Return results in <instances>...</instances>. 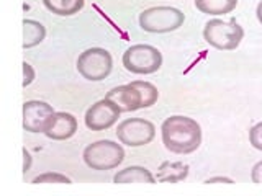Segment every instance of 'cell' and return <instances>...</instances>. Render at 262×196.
I'll return each instance as SVG.
<instances>
[{
	"label": "cell",
	"mask_w": 262,
	"mask_h": 196,
	"mask_svg": "<svg viewBox=\"0 0 262 196\" xmlns=\"http://www.w3.org/2000/svg\"><path fill=\"white\" fill-rule=\"evenodd\" d=\"M106 98H110L115 103L118 105V108L121 113H129V111H136L143 108V96L141 92L133 85V84H126V85H118L113 87L110 92H106Z\"/></svg>",
	"instance_id": "30bf717a"
},
{
	"label": "cell",
	"mask_w": 262,
	"mask_h": 196,
	"mask_svg": "<svg viewBox=\"0 0 262 196\" xmlns=\"http://www.w3.org/2000/svg\"><path fill=\"white\" fill-rule=\"evenodd\" d=\"M46 38V28L43 23L36 20L25 18L23 20V49H31L43 43Z\"/></svg>",
	"instance_id": "5bb4252c"
},
{
	"label": "cell",
	"mask_w": 262,
	"mask_h": 196,
	"mask_svg": "<svg viewBox=\"0 0 262 196\" xmlns=\"http://www.w3.org/2000/svg\"><path fill=\"white\" fill-rule=\"evenodd\" d=\"M256 15H257V20H259V23L262 24V0L257 4V8H256Z\"/></svg>",
	"instance_id": "cb8c5ba5"
},
{
	"label": "cell",
	"mask_w": 262,
	"mask_h": 196,
	"mask_svg": "<svg viewBox=\"0 0 262 196\" xmlns=\"http://www.w3.org/2000/svg\"><path fill=\"white\" fill-rule=\"evenodd\" d=\"M205 183H207V185H210V183H228V185H231L234 182L231 178H228V177H211V178L205 180Z\"/></svg>",
	"instance_id": "7402d4cb"
},
{
	"label": "cell",
	"mask_w": 262,
	"mask_h": 196,
	"mask_svg": "<svg viewBox=\"0 0 262 196\" xmlns=\"http://www.w3.org/2000/svg\"><path fill=\"white\" fill-rule=\"evenodd\" d=\"M56 111L46 102L30 100L23 103V129L28 133H45Z\"/></svg>",
	"instance_id": "9c48e42d"
},
{
	"label": "cell",
	"mask_w": 262,
	"mask_h": 196,
	"mask_svg": "<svg viewBox=\"0 0 262 196\" xmlns=\"http://www.w3.org/2000/svg\"><path fill=\"white\" fill-rule=\"evenodd\" d=\"M138 21L146 33H170L182 27L185 15L176 7H151L139 13Z\"/></svg>",
	"instance_id": "3957f363"
},
{
	"label": "cell",
	"mask_w": 262,
	"mask_h": 196,
	"mask_svg": "<svg viewBox=\"0 0 262 196\" xmlns=\"http://www.w3.org/2000/svg\"><path fill=\"white\" fill-rule=\"evenodd\" d=\"M33 183L35 185H39V183H66V185H71L72 180L69 177L62 175V174H57V172H46V174H41V175L33 178Z\"/></svg>",
	"instance_id": "ac0fdd59"
},
{
	"label": "cell",
	"mask_w": 262,
	"mask_h": 196,
	"mask_svg": "<svg viewBox=\"0 0 262 196\" xmlns=\"http://www.w3.org/2000/svg\"><path fill=\"white\" fill-rule=\"evenodd\" d=\"M161 134L166 149L174 154H192L202 144L200 125L184 114H174L164 119Z\"/></svg>",
	"instance_id": "6da1fadb"
},
{
	"label": "cell",
	"mask_w": 262,
	"mask_h": 196,
	"mask_svg": "<svg viewBox=\"0 0 262 196\" xmlns=\"http://www.w3.org/2000/svg\"><path fill=\"white\" fill-rule=\"evenodd\" d=\"M251 180H252V183L262 185V160H259L256 165L252 167V170H251Z\"/></svg>",
	"instance_id": "44dd1931"
},
{
	"label": "cell",
	"mask_w": 262,
	"mask_h": 196,
	"mask_svg": "<svg viewBox=\"0 0 262 196\" xmlns=\"http://www.w3.org/2000/svg\"><path fill=\"white\" fill-rule=\"evenodd\" d=\"M249 142L254 149L262 152V121L257 122V125H254L249 129Z\"/></svg>",
	"instance_id": "d6986e66"
},
{
	"label": "cell",
	"mask_w": 262,
	"mask_h": 196,
	"mask_svg": "<svg viewBox=\"0 0 262 196\" xmlns=\"http://www.w3.org/2000/svg\"><path fill=\"white\" fill-rule=\"evenodd\" d=\"M35 77H36V72H35V69H33V65L25 61L23 62V84L21 85L27 88L31 82L35 80Z\"/></svg>",
	"instance_id": "ffe728a7"
},
{
	"label": "cell",
	"mask_w": 262,
	"mask_h": 196,
	"mask_svg": "<svg viewBox=\"0 0 262 196\" xmlns=\"http://www.w3.org/2000/svg\"><path fill=\"white\" fill-rule=\"evenodd\" d=\"M82 157H84L85 165L92 170H112L125 160V149L118 142L103 139V141L89 144L84 149Z\"/></svg>",
	"instance_id": "277c9868"
},
{
	"label": "cell",
	"mask_w": 262,
	"mask_h": 196,
	"mask_svg": "<svg viewBox=\"0 0 262 196\" xmlns=\"http://www.w3.org/2000/svg\"><path fill=\"white\" fill-rule=\"evenodd\" d=\"M30 168H31V154L27 149H23V174L27 175V172Z\"/></svg>",
	"instance_id": "603a6c76"
},
{
	"label": "cell",
	"mask_w": 262,
	"mask_h": 196,
	"mask_svg": "<svg viewBox=\"0 0 262 196\" xmlns=\"http://www.w3.org/2000/svg\"><path fill=\"white\" fill-rule=\"evenodd\" d=\"M205 41L220 51H233L241 44L244 38V30L234 18L229 21L223 20H210L203 28Z\"/></svg>",
	"instance_id": "7a4b0ae2"
},
{
	"label": "cell",
	"mask_w": 262,
	"mask_h": 196,
	"mask_svg": "<svg viewBox=\"0 0 262 196\" xmlns=\"http://www.w3.org/2000/svg\"><path fill=\"white\" fill-rule=\"evenodd\" d=\"M237 5V0H195L196 10L205 15L231 13Z\"/></svg>",
	"instance_id": "9a60e30c"
},
{
	"label": "cell",
	"mask_w": 262,
	"mask_h": 196,
	"mask_svg": "<svg viewBox=\"0 0 262 196\" xmlns=\"http://www.w3.org/2000/svg\"><path fill=\"white\" fill-rule=\"evenodd\" d=\"M77 133V119L74 114L66 111H56L51 125L45 131V136L53 141H66Z\"/></svg>",
	"instance_id": "8fae6325"
},
{
	"label": "cell",
	"mask_w": 262,
	"mask_h": 196,
	"mask_svg": "<svg viewBox=\"0 0 262 196\" xmlns=\"http://www.w3.org/2000/svg\"><path fill=\"white\" fill-rule=\"evenodd\" d=\"M188 177V165L184 162H162L156 174V180L161 183H177Z\"/></svg>",
	"instance_id": "4fadbf2b"
},
{
	"label": "cell",
	"mask_w": 262,
	"mask_h": 196,
	"mask_svg": "<svg viewBox=\"0 0 262 196\" xmlns=\"http://www.w3.org/2000/svg\"><path fill=\"white\" fill-rule=\"evenodd\" d=\"M156 136V126L144 118H126L117 128V137L121 144L139 147L149 144Z\"/></svg>",
	"instance_id": "52a82bcc"
},
{
	"label": "cell",
	"mask_w": 262,
	"mask_h": 196,
	"mask_svg": "<svg viewBox=\"0 0 262 196\" xmlns=\"http://www.w3.org/2000/svg\"><path fill=\"white\" fill-rule=\"evenodd\" d=\"M113 183L126 185V183H156V178L149 170L139 165H131L123 170H118L113 175Z\"/></svg>",
	"instance_id": "7c38bea8"
},
{
	"label": "cell",
	"mask_w": 262,
	"mask_h": 196,
	"mask_svg": "<svg viewBox=\"0 0 262 196\" xmlns=\"http://www.w3.org/2000/svg\"><path fill=\"white\" fill-rule=\"evenodd\" d=\"M139 92H141V96H143V108H149L152 106L156 102H158L159 98V92L158 88H156L151 82H146V80H133L131 82Z\"/></svg>",
	"instance_id": "e0dca14e"
},
{
	"label": "cell",
	"mask_w": 262,
	"mask_h": 196,
	"mask_svg": "<svg viewBox=\"0 0 262 196\" xmlns=\"http://www.w3.org/2000/svg\"><path fill=\"white\" fill-rule=\"evenodd\" d=\"M123 65L131 74L147 76L161 69L162 54L151 44H133L123 54Z\"/></svg>",
	"instance_id": "5b68a950"
},
{
	"label": "cell",
	"mask_w": 262,
	"mask_h": 196,
	"mask_svg": "<svg viewBox=\"0 0 262 196\" xmlns=\"http://www.w3.org/2000/svg\"><path fill=\"white\" fill-rule=\"evenodd\" d=\"M49 12L59 16H71L79 13L84 8L85 0H43Z\"/></svg>",
	"instance_id": "2e32d148"
},
{
	"label": "cell",
	"mask_w": 262,
	"mask_h": 196,
	"mask_svg": "<svg viewBox=\"0 0 262 196\" xmlns=\"http://www.w3.org/2000/svg\"><path fill=\"white\" fill-rule=\"evenodd\" d=\"M76 67L85 80L102 82L110 76L113 59L112 54L103 47H89L79 54Z\"/></svg>",
	"instance_id": "8992f818"
},
{
	"label": "cell",
	"mask_w": 262,
	"mask_h": 196,
	"mask_svg": "<svg viewBox=\"0 0 262 196\" xmlns=\"http://www.w3.org/2000/svg\"><path fill=\"white\" fill-rule=\"evenodd\" d=\"M120 114L121 110L118 108V105L105 96L95 102L85 111V126L92 131H105L118 121Z\"/></svg>",
	"instance_id": "ba28073f"
}]
</instances>
